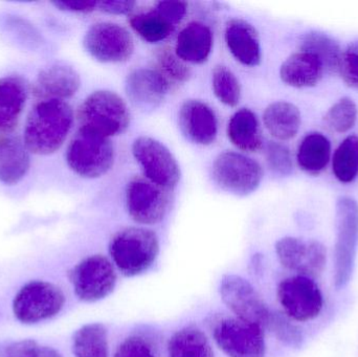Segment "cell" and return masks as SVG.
I'll use <instances>...</instances> for the list:
<instances>
[{
    "instance_id": "6da1fadb",
    "label": "cell",
    "mask_w": 358,
    "mask_h": 357,
    "mask_svg": "<svg viewBox=\"0 0 358 357\" xmlns=\"http://www.w3.org/2000/svg\"><path fill=\"white\" fill-rule=\"evenodd\" d=\"M73 123V109L65 101H40L27 115L23 142L34 154H52L64 144Z\"/></svg>"
},
{
    "instance_id": "7a4b0ae2",
    "label": "cell",
    "mask_w": 358,
    "mask_h": 357,
    "mask_svg": "<svg viewBox=\"0 0 358 357\" xmlns=\"http://www.w3.org/2000/svg\"><path fill=\"white\" fill-rule=\"evenodd\" d=\"M80 128L109 138L130 125V112L123 99L109 90H98L85 99L78 111Z\"/></svg>"
},
{
    "instance_id": "3957f363",
    "label": "cell",
    "mask_w": 358,
    "mask_h": 357,
    "mask_svg": "<svg viewBox=\"0 0 358 357\" xmlns=\"http://www.w3.org/2000/svg\"><path fill=\"white\" fill-rule=\"evenodd\" d=\"M109 253L124 276H138L147 272L157 260L159 239L152 231L147 228H125L113 237Z\"/></svg>"
},
{
    "instance_id": "277c9868",
    "label": "cell",
    "mask_w": 358,
    "mask_h": 357,
    "mask_svg": "<svg viewBox=\"0 0 358 357\" xmlns=\"http://www.w3.org/2000/svg\"><path fill=\"white\" fill-rule=\"evenodd\" d=\"M115 149L109 138L79 128L69 143L66 163L69 169L83 178H99L113 168Z\"/></svg>"
},
{
    "instance_id": "5b68a950",
    "label": "cell",
    "mask_w": 358,
    "mask_h": 357,
    "mask_svg": "<svg viewBox=\"0 0 358 357\" xmlns=\"http://www.w3.org/2000/svg\"><path fill=\"white\" fill-rule=\"evenodd\" d=\"M64 304V293L58 286L46 281H31L15 296L13 312L22 324L34 325L56 316Z\"/></svg>"
},
{
    "instance_id": "8992f818",
    "label": "cell",
    "mask_w": 358,
    "mask_h": 357,
    "mask_svg": "<svg viewBox=\"0 0 358 357\" xmlns=\"http://www.w3.org/2000/svg\"><path fill=\"white\" fill-rule=\"evenodd\" d=\"M263 178L260 163L242 153H221L213 163V180L223 191L248 196L257 190Z\"/></svg>"
},
{
    "instance_id": "52a82bcc",
    "label": "cell",
    "mask_w": 358,
    "mask_h": 357,
    "mask_svg": "<svg viewBox=\"0 0 358 357\" xmlns=\"http://www.w3.org/2000/svg\"><path fill=\"white\" fill-rule=\"evenodd\" d=\"M220 296L237 319L268 329L273 312L269 310L256 289L245 279L236 275L224 276L220 282Z\"/></svg>"
},
{
    "instance_id": "ba28073f",
    "label": "cell",
    "mask_w": 358,
    "mask_h": 357,
    "mask_svg": "<svg viewBox=\"0 0 358 357\" xmlns=\"http://www.w3.org/2000/svg\"><path fill=\"white\" fill-rule=\"evenodd\" d=\"M132 153L147 180L171 191L180 180V168L171 151L159 140L141 136L132 145Z\"/></svg>"
},
{
    "instance_id": "9c48e42d",
    "label": "cell",
    "mask_w": 358,
    "mask_h": 357,
    "mask_svg": "<svg viewBox=\"0 0 358 357\" xmlns=\"http://www.w3.org/2000/svg\"><path fill=\"white\" fill-rule=\"evenodd\" d=\"M73 291L83 302L100 301L110 295L117 284V275L104 256L94 255L78 263L69 274Z\"/></svg>"
},
{
    "instance_id": "30bf717a",
    "label": "cell",
    "mask_w": 358,
    "mask_h": 357,
    "mask_svg": "<svg viewBox=\"0 0 358 357\" xmlns=\"http://www.w3.org/2000/svg\"><path fill=\"white\" fill-rule=\"evenodd\" d=\"M278 300L286 316L296 322L315 320L324 306L319 285L304 276L284 279L278 287Z\"/></svg>"
},
{
    "instance_id": "8fae6325",
    "label": "cell",
    "mask_w": 358,
    "mask_h": 357,
    "mask_svg": "<svg viewBox=\"0 0 358 357\" xmlns=\"http://www.w3.org/2000/svg\"><path fill=\"white\" fill-rule=\"evenodd\" d=\"M213 337L229 357H264V330L240 319L227 318L215 325Z\"/></svg>"
},
{
    "instance_id": "7c38bea8",
    "label": "cell",
    "mask_w": 358,
    "mask_h": 357,
    "mask_svg": "<svg viewBox=\"0 0 358 357\" xmlns=\"http://www.w3.org/2000/svg\"><path fill=\"white\" fill-rule=\"evenodd\" d=\"M83 45L92 58L102 63L125 62L134 52L131 34L113 22H99L90 27L84 36Z\"/></svg>"
},
{
    "instance_id": "4fadbf2b",
    "label": "cell",
    "mask_w": 358,
    "mask_h": 357,
    "mask_svg": "<svg viewBox=\"0 0 358 357\" xmlns=\"http://www.w3.org/2000/svg\"><path fill=\"white\" fill-rule=\"evenodd\" d=\"M126 205L130 217L140 224H157L167 215L169 191L147 178H134L126 190Z\"/></svg>"
},
{
    "instance_id": "5bb4252c",
    "label": "cell",
    "mask_w": 358,
    "mask_h": 357,
    "mask_svg": "<svg viewBox=\"0 0 358 357\" xmlns=\"http://www.w3.org/2000/svg\"><path fill=\"white\" fill-rule=\"evenodd\" d=\"M338 241L336 249V284L344 286L352 274L358 242V205L343 197L338 201Z\"/></svg>"
},
{
    "instance_id": "9a60e30c",
    "label": "cell",
    "mask_w": 358,
    "mask_h": 357,
    "mask_svg": "<svg viewBox=\"0 0 358 357\" xmlns=\"http://www.w3.org/2000/svg\"><path fill=\"white\" fill-rule=\"evenodd\" d=\"M280 263L296 276L313 279L320 276L327 262V251L319 241L285 237L275 245Z\"/></svg>"
},
{
    "instance_id": "2e32d148",
    "label": "cell",
    "mask_w": 358,
    "mask_h": 357,
    "mask_svg": "<svg viewBox=\"0 0 358 357\" xmlns=\"http://www.w3.org/2000/svg\"><path fill=\"white\" fill-rule=\"evenodd\" d=\"M179 125L189 140L201 146L213 144L218 133V121L214 110L197 100H187L181 105Z\"/></svg>"
},
{
    "instance_id": "e0dca14e",
    "label": "cell",
    "mask_w": 358,
    "mask_h": 357,
    "mask_svg": "<svg viewBox=\"0 0 358 357\" xmlns=\"http://www.w3.org/2000/svg\"><path fill=\"white\" fill-rule=\"evenodd\" d=\"M169 89V82L157 69H136L126 80L128 98L141 108H157L165 101Z\"/></svg>"
},
{
    "instance_id": "ac0fdd59",
    "label": "cell",
    "mask_w": 358,
    "mask_h": 357,
    "mask_svg": "<svg viewBox=\"0 0 358 357\" xmlns=\"http://www.w3.org/2000/svg\"><path fill=\"white\" fill-rule=\"evenodd\" d=\"M80 85L81 80L75 68L66 64H54L40 71L33 94L41 101H64L75 96Z\"/></svg>"
},
{
    "instance_id": "d6986e66",
    "label": "cell",
    "mask_w": 358,
    "mask_h": 357,
    "mask_svg": "<svg viewBox=\"0 0 358 357\" xmlns=\"http://www.w3.org/2000/svg\"><path fill=\"white\" fill-rule=\"evenodd\" d=\"M225 42L234 58L245 65L255 67L262 59L260 39L256 29L242 19H231L225 27Z\"/></svg>"
},
{
    "instance_id": "ffe728a7",
    "label": "cell",
    "mask_w": 358,
    "mask_h": 357,
    "mask_svg": "<svg viewBox=\"0 0 358 357\" xmlns=\"http://www.w3.org/2000/svg\"><path fill=\"white\" fill-rule=\"evenodd\" d=\"M29 167V151L20 138L8 136L0 138V182L6 186L19 184Z\"/></svg>"
},
{
    "instance_id": "44dd1931",
    "label": "cell",
    "mask_w": 358,
    "mask_h": 357,
    "mask_svg": "<svg viewBox=\"0 0 358 357\" xmlns=\"http://www.w3.org/2000/svg\"><path fill=\"white\" fill-rule=\"evenodd\" d=\"M27 99V85L21 78L0 79V133H10L17 127Z\"/></svg>"
},
{
    "instance_id": "7402d4cb",
    "label": "cell",
    "mask_w": 358,
    "mask_h": 357,
    "mask_svg": "<svg viewBox=\"0 0 358 357\" xmlns=\"http://www.w3.org/2000/svg\"><path fill=\"white\" fill-rule=\"evenodd\" d=\"M325 69L321 61L310 52H300L288 57L281 68L282 81L292 87H313L323 78Z\"/></svg>"
},
{
    "instance_id": "603a6c76",
    "label": "cell",
    "mask_w": 358,
    "mask_h": 357,
    "mask_svg": "<svg viewBox=\"0 0 358 357\" xmlns=\"http://www.w3.org/2000/svg\"><path fill=\"white\" fill-rule=\"evenodd\" d=\"M213 33L208 25L191 22L179 33L176 54L185 63L202 64L212 52Z\"/></svg>"
},
{
    "instance_id": "cb8c5ba5",
    "label": "cell",
    "mask_w": 358,
    "mask_h": 357,
    "mask_svg": "<svg viewBox=\"0 0 358 357\" xmlns=\"http://www.w3.org/2000/svg\"><path fill=\"white\" fill-rule=\"evenodd\" d=\"M227 136L234 146L245 152H257L263 145L258 117L248 108L240 109L231 117Z\"/></svg>"
},
{
    "instance_id": "d4e9b609",
    "label": "cell",
    "mask_w": 358,
    "mask_h": 357,
    "mask_svg": "<svg viewBox=\"0 0 358 357\" xmlns=\"http://www.w3.org/2000/svg\"><path fill=\"white\" fill-rule=\"evenodd\" d=\"M263 122L273 138L280 140H292L300 130V110L292 103L275 102L265 109Z\"/></svg>"
},
{
    "instance_id": "484cf974",
    "label": "cell",
    "mask_w": 358,
    "mask_h": 357,
    "mask_svg": "<svg viewBox=\"0 0 358 357\" xmlns=\"http://www.w3.org/2000/svg\"><path fill=\"white\" fill-rule=\"evenodd\" d=\"M331 155V144L324 134L313 132L303 138L298 149L299 166L303 171L317 175L327 167Z\"/></svg>"
},
{
    "instance_id": "4316f807",
    "label": "cell",
    "mask_w": 358,
    "mask_h": 357,
    "mask_svg": "<svg viewBox=\"0 0 358 357\" xmlns=\"http://www.w3.org/2000/svg\"><path fill=\"white\" fill-rule=\"evenodd\" d=\"M169 357H215L206 335L197 327L180 329L168 343Z\"/></svg>"
},
{
    "instance_id": "83f0119b",
    "label": "cell",
    "mask_w": 358,
    "mask_h": 357,
    "mask_svg": "<svg viewBox=\"0 0 358 357\" xmlns=\"http://www.w3.org/2000/svg\"><path fill=\"white\" fill-rule=\"evenodd\" d=\"M301 50L315 54L325 71L338 73L343 50L340 44L329 36L320 31H310L303 36L300 42Z\"/></svg>"
},
{
    "instance_id": "f1b7e54d",
    "label": "cell",
    "mask_w": 358,
    "mask_h": 357,
    "mask_svg": "<svg viewBox=\"0 0 358 357\" xmlns=\"http://www.w3.org/2000/svg\"><path fill=\"white\" fill-rule=\"evenodd\" d=\"M75 357H109L108 337L102 324L84 325L73 337Z\"/></svg>"
},
{
    "instance_id": "f546056e",
    "label": "cell",
    "mask_w": 358,
    "mask_h": 357,
    "mask_svg": "<svg viewBox=\"0 0 358 357\" xmlns=\"http://www.w3.org/2000/svg\"><path fill=\"white\" fill-rule=\"evenodd\" d=\"M130 25L134 31L149 43H157L167 39L176 25L157 8L150 12L141 13L130 18Z\"/></svg>"
},
{
    "instance_id": "4dcf8cb0",
    "label": "cell",
    "mask_w": 358,
    "mask_h": 357,
    "mask_svg": "<svg viewBox=\"0 0 358 357\" xmlns=\"http://www.w3.org/2000/svg\"><path fill=\"white\" fill-rule=\"evenodd\" d=\"M334 175L344 184L352 182L358 175V136H349L334 152L332 159Z\"/></svg>"
},
{
    "instance_id": "1f68e13d",
    "label": "cell",
    "mask_w": 358,
    "mask_h": 357,
    "mask_svg": "<svg viewBox=\"0 0 358 357\" xmlns=\"http://www.w3.org/2000/svg\"><path fill=\"white\" fill-rule=\"evenodd\" d=\"M212 85L215 96L223 104L235 107L241 98V86L227 67L219 65L213 71Z\"/></svg>"
},
{
    "instance_id": "d6a6232c",
    "label": "cell",
    "mask_w": 358,
    "mask_h": 357,
    "mask_svg": "<svg viewBox=\"0 0 358 357\" xmlns=\"http://www.w3.org/2000/svg\"><path fill=\"white\" fill-rule=\"evenodd\" d=\"M357 106L350 98H343L336 103L324 117L328 129L338 133L349 131L357 123Z\"/></svg>"
},
{
    "instance_id": "836d02e7",
    "label": "cell",
    "mask_w": 358,
    "mask_h": 357,
    "mask_svg": "<svg viewBox=\"0 0 358 357\" xmlns=\"http://www.w3.org/2000/svg\"><path fill=\"white\" fill-rule=\"evenodd\" d=\"M157 62H159V71L168 80V82L174 83H185L191 75V71L187 63L181 60L176 54V50L170 48H162L157 52Z\"/></svg>"
},
{
    "instance_id": "e575fe53",
    "label": "cell",
    "mask_w": 358,
    "mask_h": 357,
    "mask_svg": "<svg viewBox=\"0 0 358 357\" xmlns=\"http://www.w3.org/2000/svg\"><path fill=\"white\" fill-rule=\"evenodd\" d=\"M6 357H62L50 346L41 345L34 340L15 342L4 349Z\"/></svg>"
},
{
    "instance_id": "d590c367",
    "label": "cell",
    "mask_w": 358,
    "mask_h": 357,
    "mask_svg": "<svg viewBox=\"0 0 358 357\" xmlns=\"http://www.w3.org/2000/svg\"><path fill=\"white\" fill-rule=\"evenodd\" d=\"M266 161L275 173L285 176L292 172L294 165L289 149L280 143L271 142L267 145Z\"/></svg>"
},
{
    "instance_id": "8d00e7d4",
    "label": "cell",
    "mask_w": 358,
    "mask_h": 357,
    "mask_svg": "<svg viewBox=\"0 0 358 357\" xmlns=\"http://www.w3.org/2000/svg\"><path fill=\"white\" fill-rule=\"evenodd\" d=\"M268 329L277 335L278 339L288 345L299 346L302 343L303 337L300 329L281 314L273 312Z\"/></svg>"
},
{
    "instance_id": "74e56055",
    "label": "cell",
    "mask_w": 358,
    "mask_h": 357,
    "mask_svg": "<svg viewBox=\"0 0 358 357\" xmlns=\"http://www.w3.org/2000/svg\"><path fill=\"white\" fill-rule=\"evenodd\" d=\"M338 73L347 85L358 90V42L343 52Z\"/></svg>"
},
{
    "instance_id": "f35d334b",
    "label": "cell",
    "mask_w": 358,
    "mask_h": 357,
    "mask_svg": "<svg viewBox=\"0 0 358 357\" xmlns=\"http://www.w3.org/2000/svg\"><path fill=\"white\" fill-rule=\"evenodd\" d=\"M115 357H157V356L152 346L146 339L134 335L120 344Z\"/></svg>"
},
{
    "instance_id": "ab89813d",
    "label": "cell",
    "mask_w": 358,
    "mask_h": 357,
    "mask_svg": "<svg viewBox=\"0 0 358 357\" xmlns=\"http://www.w3.org/2000/svg\"><path fill=\"white\" fill-rule=\"evenodd\" d=\"M155 8L163 13L174 25H178L187 14V4L182 1H161Z\"/></svg>"
},
{
    "instance_id": "60d3db41",
    "label": "cell",
    "mask_w": 358,
    "mask_h": 357,
    "mask_svg": "<svg viewBox=\"0 0 358 357\" xmlns=\"http://www.w3.org/2000/svg\"><path fill=\"white\" fill-rule=\"evenodd\" d=\"M136 6V2L128 0H108L98 2L99 10L113 15H125L131 12Z\"/></svg>"
},
{
    "instance_id": "b9f144b4",
    "label": "cell",
    "mask_w": 358,
    "mask_h": 357,
    "mask_svg": "<svg viewBox=\"0 0 358 357\" xmlns=\"http://www.w3.org/2000/svg\"><path fill=\"white\" fill-rule=\"evenodd\" d=\"M52 4L59 10L71 13H90L98 8L96 1H55Z\"/></svg>"
},
{
    "instance_id": "7bdbcfd3",
    "label": "cell",
    "mask_w": 358,
    "mask_h": 357,
    "mask_svg": "<svg viewBox=\"0 0 358 357\" xmlns=\"http://www.w3.org/2000/svg\"><path fill=\"white\" fill-rule=\"evenodd\" d=\"M0 357H6V354H4V350L3 351H0Z\"/></svg>"
}]
</instances>
